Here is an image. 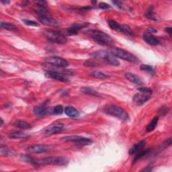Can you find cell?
<instances>
[{
  "mask_svg": "<svg viewBox=\"0 0 172 172\" xmlns=\"http://www.w3.org/2000/svg\"><path fill=\"white\" fill-rule=\"evenodd\" d=\"M89 34L90 37L99 45L109 46V47L113 45V40L110 36L104 32L98 30H89Z\"/></svg>",
  "mask_w": 172,
  "mask_h": 172,
  "instance_id": "1",
  "label": "cell"
},
{
  "mask_svg": "<svg viewBox=\"0 0 172 172\" xmlns=\"http://www.w3.org/2000/svg\"><path fill=\"white\" fill-rule=\"evenodd\" d=\"M104 112L106 114H109L112 116L119 118L122 120H128L129 119L128 114L124 109L118 106L110 104L108 105L104 109Z\"/></svg>",
  "mask_w": 172,
  "mask_h": 172,
  "instance_id": "2",
  "label": "cell"
},
{
  "mask_svg": "<svg viewBox=\"0 0 172 172\" xmlns=\"http://www.w3.org/2000/svg\"><path fill=\"white\" fill-rule=\"evenodd\" d=\"M110 52L116 58L123 59V60H125L127 61L134 63H138V59L137 57H135L134 55L131 53V52L123 50V49L122 48L112 47L110 49Z\"/></svg>",
  "mask_w": 172,
  "mask_h": 172,
  "instance_id": "3",
  "label": "cell"
},
{
  "mask_svg": "<svg viewBox=\"0 0 172 172\" xmlns=\"http://www.w3.org/2000/svg\"><path fill=\"white\" fill-rule=\"evenodd\" d=\"M67 163L68 160L67 159L62 157H49L33 161V164L37 165H66Z\"/></svg>",
  "mask_w": 172,
  "mask_h": 172,
  "instance_id": "4",
  "label": "cell"
},
{
  "mask_svg": "<svg viewBox=\"0 0 172 172\" xmlns=\"http://www.w3.org/2000/svg\"><path fill=\"white\" fill-rule=\"evenodd\" d=\"M92 56L94 58H97L101 59L102 61H104L106 63H107L114 67H118L120 65V62L118 61L116 57H115L114 55H112L110 52L105 51H100L95 52L92 54Z\"/></svg>",
  "mask_w": 172,
  "mask_h": 172,
  "instance_id": "5",
  "label": "cell"
},
{
  "mask_svg": "<svg viewBox=\"0 0 172 172\" xmlns=\"http://www.w3.org/2000/svg\"><path fill=\"white\" fill-rule=\"evenodd\" d=\"M45 36L49 41L59 45H65L67 42V39L62 34L57 32L48 30L45 33Z\"/></svg>",
  "mask_w": 172,
  "mask_h": 172,
  "instance_id": "6",
  "label": "cell"
},
{
  "mask_svg": "<svg viewBox=\"0 0 172 172\" xmlns=\"http://www.w3.org/2000/svg\"><path fill=\"white\" fill-rule=\"evenodd\" d=\"M61 140L66 143H77L79 145L85 146V145H90L92 143V141L90 138H85L81 136H67L61 138Z\"/></svg>",
  "mask_w": 172,
  "mask_h": 172,
  "instance_id": "7",
  "label": "cell"
},
{
  "mask_svg": "<svg viewBox=\"0 0 172 172\" xmlns=\"http://www.w3.org/2000/svg\"><path fill=\"white\" fill-rule=\"evenodd\" d=\"M46 62L57 67H67L69 65V63L67 60L57 56H52V57H48L46 59Z\"/></svg>",
  "mask_w": 172,
  "mask_h": 172,
  "instance_id": "8",
  "label": "cell"
},
{
  "mask_svg": "<svg viewBox=\"0 0 172 172\" xmlns=\"http://www.w3.org/2000/svg\"><path fill=\"white\" fill-rule=\"evenodd\" d=\"M51 149L50 145H31L27 148V151L30 153L34 154H40L44 153L46 152H48Z\"/></svg>",
  "mask_w": 172,
  "mask_h": 172,
  "instance_id": "9",
  "label": "cell"
},
{
  "mask_svg": "<svg viewBox=\"0 0 172 172\" xmlns=\"http://www.w3.org/2000/svg\"><path fill=\"white\" fill-rule=\"evenodd\" d=\"M65 130L64 126L62 124H56L51 125L50 127H48L47 128H46L44 133L47 135H52L58 133H61L63 131Z\"/></svg>",
  "mask_w": 172,
  "mask_h": 172,
  "instance_id": "10",
  "label": "cell"
},
{
  "mask_svg": "<svg viewBox=\"0 0 172 172\" xmlns=\"http://www.w3.org/2000/svg\"><path fill=\"white\" fill-rule=\"evenodd\" d=\"M150 94H144V93H138L135 94L133 97V102L134 104L137 106H141L150 99Z\"/></svg>",
  "mask_w": 172,
  "mask_h": 172,
  "instance_id": "11",
  "label": "cell"
},
{
  "mask_svg": "<svg viewBox=\"0 0 172 172\" xmlns=\"http://www.w3.org/2000/svg\"><path fill=\"white\" fill-rule=\"evenodd\" d=\"M143 40L145 42L151 46H157L159 43V40L149 32H145L143 34Z\"/></svg>",
  "mask_w": 172,
  "mask_h": 172,
  "instance_id": "12",
  "label": "cell"
},
{
  "mask_svg": "<svg viewBox=\"0 0 172 172\" xmlns=\"http://www.w3.org/2000/svg\"><path fill=\"white\" fill-rule=\"evenodd\" d=\"M45 75L46 77L51 78L52 79H55L59 81H63V82H67L68 81L67 79H66L63 75L59 73L54 71H47L45 72Z\"/></svg>",
  "mask_w": 172,
  "mask_h": 172,
  "instance_id": "13",
  "label": "cell"
},
{
  "mask_svg": "<svg viewBox=\"0 0 172 172\" xmlns=\"http://www.w3.org/2000/svg\"><path fill=\"white\" fill-rule=\"evenodd\" d=\"M38 20L42 23L43 24L47 26H56L58 24V21L57 20L51 18L48 16H40L38 17Z\"/></svg>",
  "mask_w": 172,
  "mask_h": 172,
  "instance_id": "14",
  "label": "cell"
},
{
  "mask_svg": "<svg viewBox=\"0 0 172 172\" xmlns=\"http://www.w3.org/2000/svg\"><path fill=\"white\" fill-rule=\"evenodd\" d=\"M125 77L127 78L128 81L133 83V84L137 85H142L143 84V80H142L138 76L133 73H126Z\"/></svg>",
  "mask_w": 172,
  "mask_h": 172,
  "instance_id": "15",
  "label": "cell"
},
{
  "mask_svg": "<svg viewBox=\"0 0 172 172\" xmlns=\"http://www.w3.org/2000/svg\"><path fill=\"white\" fill-rule=\"evenodd\" d=\"M48 109L45 106H38L34 108V113L37 116H43L48 114Z\"/></svg>",
  "mask_w": 172,
  "mask_h": 172,
  "instance_id": "16",
  "label": "cell"
},
{
  "mask_svg": "<svg viewBox=\"0 0 172 172\" xmlns=\"http://www.w3.org/2000/svg\"><path fill=\"white\" fill-rule=\"evenodd\" d=\"M145 143H145V141L143 140V141H141L140 142H138V143L134 145L133 147H132L128 151L129 155H133L134 153H137V152L140 151L144 147Z\"/></svg>",
  "mask_w": 172,
  "mask_h": 172,
  "instance_id": "17",
  "label": "cell"
},
{
  "mask_svg": "<svg viewBox=\"0 0 172 172\" xmlns=\"http://www.w3.org/2000/svg\"><path fill=\"white\" fill-rule=\"evenodd\" d=\"M65 112L68 116L71 118H77L79 116V111L72 106H67L65 108Z\"/></svg>",
  "mask_w": 172,
  "mask_h": 172,
  "instance_id": "18",
  "label": "cell"
},
{
  "mask_svg": "<svg viewBox=\"0 0 172 172\" xmlns=\"http://www.w3.org/2000/svg\"><path fill=\"white\" fill-rule=\"evenodd\" d=\"M85 26L84 25H81V24H74L71 26H70L68 29H67V33L69 35H75L77 34L78 31L79 30H81V28H84Z\"/></svg>",
  "mask_w": 172,
  "mask_h": 172,
  "instance_id": "19",
  "label": "cell"
},
{
  "mask_svg": "<svg viewBox=\"0 0 172 172\" xmlns=\"http://www.w3.org/2000/svg\"><path fill=\"white\" fill-rule=\"evenodd\" d=\"M8 137L10 138H26L29 136L24 133H22L20 131H16L12 132L8 134Z\"/></svg>",
  "mask_w": 172,
  "mask_h": 172,
  "instance_id": "20",
  "label": "cell"
},
{
  "mask_svg": "<svg viewBox=\"0 0 172 172\" xmlns=\"http://www.w3.org/2000/svg\"><path fill=\"white\" fill-rule=\"evenodd\" d=\"M14 125L16 127L21 129H29L31 128V124L27 122L22 120H17L14 123Z\"/></svg>",
  "mask_w": 172,
  "mask_h": 172,
  "instance_id": "21",
  "label": "cell"
},
{
  "mask_svg": "<svg viewBox=\"0 0 172 172\" xmlns=\"http://www.w3.org/2000/svg\"><path fill=\"white\" fill-rule=\"evenodd\" d=\"M119 31L124 33V34H127L128 36H133V32L132 29L130 28V26H128L127 25L125 24H120V29H119Z\"/></svg>",
  "mask_w": 172,
  "mask_h": 172,
  "instance_id": "22",
  "label": "cell"
},
{
  "mask_svg": "<svg viewBox=\"0 0 172 172\" xmlns=\"http://www.w3.org/2000/svg\"><path fill=\"white\" fill-rule=\"evenodd\" d=\"M150 151H151V149H148L144 150V151H141L140 153H138L134 158V159L133 161V165H134L138 161H139L141 159L144 157L145 156H146V155L149 153Z\"/></svg>",
  "mask_w": 172,
  "mask_h": 172,
  "instance_id": "23",
  "label": "cell"
},
{
  "mask_svg": "<svg viewBox=\"0 0 172 172\" xmlns=\"http://www.w3.org/2000/svg\"><path fill=\"white\" fill-rule=\"evenodd\" d=\"M159 121V117H155L153 120H151V122H150L149 124H148V126L146 128V131L147 132H151L153 131L154 129L155 128V127H157V123Z\"/></svg>",
  "mask_w": 172,
  "mask_h": 172,
  "instance_id": "24",
  "label": "cell"
},
{
  "mask_svg": "<svg viewBox=\"0 0 172 172\" xmlns=\"http://www.w3.org/2000/svg\"><path fill=\"white\" fill-rule=\"evenodd\" d=\"M1 28L8 30H10V31H17L18 30V28H16V26L15 25L10 24V23H7V22H1Z\"/></svg>",
  "mask_w": 172,
  "mask_h": 172,
  "instance_id": "25",
  "label": "cell"
},
{
  "mask_svg": "<svg viewBox=\"0 0 172 172\" xmlns=\"http://www.w3.org/2000/svg\"><path fill=\"white\" fill-rule=\"evenodd\" d=\"M90 76H91V77H94V78L102 79H107V78L109 77L107 75L104 74V73L99 72V71H94V72H91V73H90Z\"/></svg>",
  "mask_w": 172,
  "mask_h": 172,
  "instance_id": "26",
  "label": "cell"
},
{
  "mask_svg": "<svg viewBox=\"0 0 172 172\" xmlns=\"http://www.w3.org/2000/svg\"><path fill=\"white\" fill-rule=\"evenodd\" d=\"M80 91L82 92V93L85 94H88V95H95V96H97L98 95V93L95 90H92L91 88H81L80 89Z\"/></svg>",
  "mask_w": 172,
  "mask_h": 172,
  "instance_id": "27",
  "label": "cell"
},
{
  "mask_svg": "<svg viewBox=\"0 0 172 172\" xmlns=\"http://www.w3.org/2000/svg\"><path fill=\"white\" fill-rule=\"evenodd\" d=\"M108 25L109 26H110V28L111 29L114 30H116V31H119L120 24H118V23L116 22L115 20H109Z\"/></svg>",
  "mask_w": 172,
  "mask_h": 172,
  "instance_id": "28",
  "label": "cell"
},
{
  "mask_svg": "<svg viewBox=\"0 0 172 172\" xmlns=\"http://www.w3.org/2000/svg\"><path fill=\"white\" fill-rule=\"evenodd\" d=\"M52 114H61L63 112V108L62 106L61 105H58V106H56L55 107L53 108L52 109Z\"/></svg>",
  "mask_w": 172,
  "mask_h": 172,
  "instance_id": "29",
  "label": "cell"
},
{
  "mask_svg": "<svg viewBox=\"0 0 172 172\" xmlns=\"http://www.w3.org/2000/svg\"><path fill=\"white\" fill-rule=\"evenodd\" d=\"M141 69L143 71H147L148 73H151L153 72V67H151V66L149 65H141Z\"/></svg>",
  "mask_w": 172,
  "mask_h": 172,
  "instance_id": "30",
  "label": "cell"
},
{
  "mask_svg": "<svg viewBox=\"0 0 172 172\" xmlns=\"http://www.w3.org/2000/svg\"><path fill=\"white\" fill-rule=\"evenodd\" d=\"M1 154L4 156H8L9 155H12V151L6 147H1Z\"/></svg>",
  "mask_w": 172,
  "mask_h": 172,
  "instance_id": "31",
  "label": "cell"
},
{
  "mask_svg": "<svg viewBox=\"0 0 172 172\" xmlns=\"http://www.w3.org/2000/svg\"><path fill=\"white\" fill-rule=\"evenodd\" d=\"M22 22L27 26H39L38 23H37L35 21L30 20H23Z\"/></svg>",
  "mask_w": 172,
  "mask_h": 172,
  "instance_id": "32",
  "label": "cell"
},
{
  "mask_svg": "<svg viewBox=\"0 0 172 172\" xmlns=\"http://www.w3.org/2000/svg\"><path fill=\"white\" fill-rule=\"evenodd\" d=\"M146 17L149 19H150V20H156V18H155V16H154V13H153V8H149V9L147 11V14H146Z\"/></svg>",
  "mask_w": 172,
  "mask_h": 172,
  "instance_id": "33",
  "label": "cell"
},
{
  "mask_svg": "<svg viewBox=\"0 0 172 172\" xmlns=\"http://www.w3.org/2000/svg\"><path fill=\"white\" fill-rule=\"evenodd\" d=\"M138 91H139L141 93L147 94H152V90L150 88H139L137 89Z\"/></svg>",
  "mask_w": 172,
  "mask_h": 172,
  "instance_id": "34",
  "label": "cell"
},
{
  "mask_svg": "<svg viewBox=\"0 0 172 172\" xmlns=\"http://www.w3.org/2000/svg\"><path fill=\"white\" fill-rule=\"evenodd\" d=\"M36 5H38V6H41V7H43V8H47V2L45 1H38L36 2Z\"/></svg>",
  "mask_w": 172,
  "mask_h": 172,
  "instance_id": "35",
  "label": "cell"
},
{
  "mask_svg": "<svg viewBox=\"0 0 172 172\" xmlns=\"http://www.w3.org/2000/svg\"><path fill=\"white\" fill-rule=\"evenodd\" d=\"M99 8L102 9H107L110 8V5L107 4H106V3L101 2L99 4Z\"/></svg>",
  "mask_w": 172,
  "mask_h": 172,
  "instance_id": "36",
  "label": "cell"
},
{
  "mask_svg": "<svg viewBox=\"0 0 172 172\" xmlns=\"http://www.w3.org/2000/svg\"><path fill=\"white\" fill-rule=\"evenodd\" d=\"M165 31L166 32L167 34L171 36V32H172V29L171 27H166L165 28Z\"/></svg>",
  "mask_w": 172,
  "mask_h": 172,
  "instance_id": "37",
  "label": "cell"
},
{
  "mask_svg": "<svg viewBox=\"0 0 172 172\" xmlns=\"http://www.w3.org/2000/svg\"><path fill=\"white\" fill-rule=\"evenodd\" d=\"M112 3H113V4H116V5L117 6V7H118V8H121V5H122V2H120V1H114V2H112Z\"/></svg>",
  "mask_w": 172,
  "mask_h": 172,
  "instance_id": "38",
  "label": "cell"
},
{
  "mask_svg": "<svg viewBox=\"0 0 172 172\" xmlns=\"http://www.w3.org/2000/svg\"><path fill=\"white\" fill-rule=\"evenodd\" d=\"M151 170H152V167H149V166H147V168L143 169V170H142V171H151Z\"/></svg>",
  "mask_w": 172,
  "mask_h": 172,
  "instance_id": "39",
  "label": "cell"
},
{
  "mask_svg": "<svg viewBox=\"0 0 172 172\" xmlns=\"http://www.w3.org/2000/svg\"><path fill=\"white\" fill-rule=\"evenodd\" d=\"M2 3H3V4H9V2H4V1H2Z\"/></svg>",
  "mask_w": 172,
  "mask_h": 172,
  "instance_id": "40",
  "label": "cell"
},
{
  "mask_svg": "<svg viewBox=\"0 0 172 172\" xmlns=\"http://www.w3.org/2000/svg\"><path fill=\"white\" fill-rule=\"evenodd\" d=\"M1 121H2V123H1V127L4 124V121H3V120H2V118H1Z\"/></svg>",
  "mask_w": 172,
  "mask_h": 172,
  "instance_id": "41",
  "label": "cell"
}]
</instances>
